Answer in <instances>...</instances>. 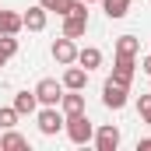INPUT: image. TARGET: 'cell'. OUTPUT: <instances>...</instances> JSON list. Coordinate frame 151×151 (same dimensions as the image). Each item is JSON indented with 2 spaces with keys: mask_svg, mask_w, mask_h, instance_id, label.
Here are the masks:
<instances>
[{
  "mask_svg": "<svg viewBox=\"0 0 151 151\" xmlns=\"http://www.w3.org/2000/svg\"><path fill=\"white\" fill-rule=\"evenodd\" d=\"M141 70H144V74H151V56H144V63H141Z\"/></svg>",
  "mask_w": 151,
  "mask_h": 151,
  "instance_id": "obj_23",
  "label": "cell"
},
{
  "mask_svg": "<svg viewBox=\"0 0 151 151\" xmlns=\"http://www.w3.org/2000/svg\"><path fill=\"white\" fill-rule=\"evenodd\" d=\"M14 53H18V39L14 35H0V67H4Z\"/></svg>",
  "mask_w": 151,
  "mask_h": 151,
  "instance_id": "obj_17",
  "label": "cell"
},
{
  "mask_svg": "<svg viewBox=\"0 0 151 151\" xmlns=\"http://www.w3.org/2000/svg\"><path fill=\"white\" fill-rule=\"evenodd\" d=\"M67 137L74 141V144H88L91 137H95V130H91V123H88V116L84 113H77V116H67Z\"/></svg>",
  "mask_w": 151,
  "mask_h": 151,
  "instance_id": "obj_2",
  "label": "cell"
},
{
  "mask_svg": "<svg viewBox=\"0 0 151 151\" xmlns=\"http://www.w3.org/2000/svg\"><path fill=\"white\" fill-rule=\"evenodd\" d=\"M137 113H141V119L151 127V95H141V99H137Z\"/></svg>",
  "mask_w": 151,
  "mask_h": 151,
  "instance_id": "obj_20",
  "label": "cell"
},
{
  "mask_svg": "<svg viewBox=\"0 0 151 151\" xmlns=\"http://www.w3.org/2000/svg\"><path fill=\"white\" fill-rule=\"evenodd\" d=\"M137 151H151V137H144V141L137 144Z\"/></svg>",
  "mask_w": 151,
  "mask_h": 151,
  "instance_id": "obj_22",
  "label": "cell"
},
{
  "mask_svg": "<svg viewBox=\"0 0 151 151\" xmlns=\"http://www.w3.org/2000/svg\"><path fill=\"white\" fill-rule=\"evenodd\" d=\"M113 81H119V84H127V88H130V81H134V56H123V53H116Z\"/></svg>",
  "mask_w": 151,
  "mask_h": 151,
  "instance_id": "obj_8",
  "label": "cell"
},
{
  "mask_svg": "<svg viewBox=\"0 0 151 151\" xmlns=\"http://www.w3.org/2000/svg\"><path fill=\"white\" fill-rule=\"evenodd\" d=\"M60 106H63V113H67V116H77V113H84V95H77L74 88H70V95H63Z\"/></svg>",
  "mask_w": 151,
  "mask_h": 151,
  "instance_id": "obj_13",
  "label": "cell"
},
{
  "mask_svg": "<svg viewBox=\"0 0 151 151\" xmlns=\"http://www.w3.org/2000/svg\"><path fill=\"white\" fill-rule=\"evenodd\" d=\"M21 28H25L21 14H14V11H0V35H18Z\"/></svg>",
  "mask_w": 151,
  "mask_h": 151,
  "instance_id": "obj_10",
  "label": "cell"
},
{
  "mask_svg": "<svg viewBox=\"0 0 151 151\" xmlns=\"http://www.w3.org/2000/svg\"><path fill=\"white\" fill-rule=\"evenodd\" d=\"M21 148H28V141L21 137V134H4V141H0V151H21Z\"/></svg>",
  "mask_w": 151,
  "mask_h": 151,
  "instance_id": "obj_18",
  "label": "cell"
},
{
  "mask_svg": "<svg viewBox=\"0 0 151 151\" xmlns=\"http://www.w3.org/2000/svg\"><path fill=\"white\" fill-rule=\"evenodd\" d=\"M102 7H106V18L109 21H119V18H127L130 0H102Z\"/></svg>",
  "mask_w": 151,
  "mask_h": 151,
  "instance_id": "obj_12",
  "label": "cell"
},
{
  "mask_svg": "<svg viewBox=\"0 0 151 151\" xmlns=\"http://www.w3.org/2000/svg\"><path fill=\"white\" fill-rule=\"evenodd\" d=\"M14 123H18V109H14V106H11V109H0V127H4V130H11Z\"/></svg>",
  "mask_w": 151,
  "mask_h": 151,
  "instance_id": "obj_21",
  "label": "cell"
},
{
  "mask_svg": "<svg viewBox=\"0 0 151 151\" xmlns=\"http://www.w3.org/2000/svg\"><path fill=\"white\" fill-rule=\"evenodd\" d=\"M39 4H42V7H46V11H56V14H60V18H63V14H67V11H70V4H74V0H39Z\"/></svg>",
  "mask_w": 151,
  "mask_h": 151,
  "instance_id": "obj_19",
  "label": "cell"
},
{
  "mask_svg": "<svg viewBox=\"0 0 151 151\" xmlns=\"http://www.w3.org/2000/svg\"><path fill=\"white\" fill-rule=\"evenodd\" d=\"M95 148H99V151H116V148H119V130H116L113 123L99 127V134H95Z\"/></svg>",
  "mask_w": 151,
  "mask_h": 151,
  "instance_id": "obj_6",
  "label": "cell"
},
{
  "mask_svg": "<svg viewBox=\"0 0 151 151\" xmlns=\"http://www.w3.org/2000/svg\"><path fill=\"white\" fill-rule=\"evenodd\" d=\"M84 4H95V0H84Z\"/></svg>",
  "mask_w": 151,
  "mask_h": 151,
  "instance_id": "obj_24",
  "label": "cell"
},
{
  "mask_svg": "<svg viewBox=\"0 0 151 151\" xmlns=\"http://www.w3.org/2000/svg\"><path fill=\"white\" fill-rule=\"evenodd\" d=\"M35 99L42 106H60V99H63V84L60 81H53V77H42L35 84Z\"/></svg>",
  "mask_w": 151,
  "mask_h": 151,
  "instance_id": "obj_3",
  "label": "cell"
},
{
  "mask_svg": "<svg viewBox=\"0 0 151 151\" xmlns=\"http://www.w3.org/2000/svg\"><path fill=\"white\" fill-rule=\"evenodd\" d=\"M77 60H81V67H84V70H91V67H99V63H102V53H99L95 46H88V49H81V53H77Z\"/></svg>",
  "mask_w": 151,
  "mask_h": 151,
  "instance_id": "obj_15",
  "label": "cell"
},
{
  "mask_svg": "<svg viewBox=\"0 0 151 151\" xmlns=\"http://www.w3.org/2000/svg\"><path fill=\"white\" fill-rule=\"evenodd\" d=\"M88 32V4H70V11L63 14V35L67 39H77Z\"/></svg>",
  "mask_w": 151,
  "mask_h": 151,
  "instance_id": "obj_1",
  "label": "cell"
},
{
  "mask_svg": "<svg viewBox=\"0 0 151 151\" xmlns=\"http://www.w3.org/2000/svg\"><path fill=\"white\" fill-rule=\"evenodd\" d=\"M39 130H42L46 137H53V134H60V130H63V116L56 113L53 106H46V109L39 113Z\"/></svg>",
  "mask_w": 151,
  "mask_h": 151,
  "instance_id": "obj_5",
  "label": "cell"
},
{
  "mask_svg": "<svg viewBox=\"0 0 151 151\" xmlns=\"http://www.w3.org/2000/svg\"><path fill=\"white\" fill-rule=\"evenodd\" d=\"M88 84V70H81V67H70L67 63V74H63V88H74V91H81Z\"/></svg>",
  "mask_w": 151,
  "mask_h": 151,
  "instance_id": "obj_11",
  "label": "cell"
},
{
  "mask_svg": "<svg viewBox=\"0 0 151 151\" xmlns=\"http://www.w3.org/2000/svg\"><path fill=\"white\" fill-rule=\"evenodd\" d=\"M21 21H25L28 32H42V28H46V7H42V4H39V7H28V11L21 14Z\"/></svg>",
  "mask_w": 151,
  "mask_h": 151,
  "instance_id": "obj_9",
  "label": "cell"
},
{
  "mask_svg": "<svg viewBox=\"0 0 151 151\" xmlns=\"http://www.w3.org/2000/svg\"><path fill=\"white\" fill-rule=\"evenodd\" d=\"M35 106H39L35 91H18V95H14V109H18V116H21V113H35Z\"/></svg>",
  "mask_w": 151,
  "mask_h": 151,
  "instance_id": "obj_14",
  "label": "cell"
},
{
  "mask_svg": "<svg viewBox=\"0 0 151 151\" xmlns=\"http://www.w3.org/2000/svg\"><path fill=\"white\" fill-rule=\"evenodd\" d=\"M137 49H141V42L134 35H119L116 39V53H123V56H137Z\"/></svg>",
  "mask_w": 151,
  "mask_h": 151,
  "instance_id": "obj_16",
  "label": "cell"
},
{
  "mask_svg": "<svg viewBox=\"0 0 151 151\" xmlns=\"http://www.w3.org/2000/svg\"><path fill=\"white\" fill-rule=\"evenodd\" d=\"M53 60H56V63H63V67H67V63H74L77 60V49H74V39H56V42H53Z\"/></svg>",
  "mask_w": 151,
  "mask_h": 151,
  "instance_id": "obj_7",
  "label": "cell"
},
{
  "mask_svg": "<svg viewBox=\"0 0 151 151\" xmlns=\"http://www.w3.org/2000/svg\"><path fill=\"white\" fill-rule=\"evenodd\" d=\"M102 102L109 106V109H123L127 106V84H119V81H106L102 84Z\"/></svg>",
  "mask_w": 151,
  "mask_h": 151,
  "instance_id": "obj_4",
  "label": "cell"
}]
</instances>
